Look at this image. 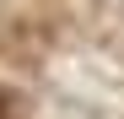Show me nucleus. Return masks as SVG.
I'll list each match as a JSON object with an SVG mask.
<instances>
[{"label":"nucleus","instance_id":"obj_3","mask_svg":"<svg viewBox=\"0 0 124 119\" xmlns=\"http://www.w3.org/2000/svg\"><path fill=\"white\" fill-rule=\"evenodd\" d=\"M0 119H16V114H11V97H6V92H0Z\"/></svg>","mask_w":124,"mask_h":119},{"label":"nucleus","instance_id":"obj_2","mask_svg":"<svg viewBox=\"0 0 124 119\" xmlns=\"http://www.w3.org/2000/svg\"><path fill=\"white\" fill-rule=\"evenodd\" d=\"M49 16H70V22H86V16L97 11V0H43Z\"/></svg>","mask_w":124,"mask_h":119},{"label":"nucleus","instance_id":"obj_1","mask_svg":"<svg viewBox=\"0 0 124 119\" xmlns=\"http://www.w3.org/2000/svg\"><path fill=\"white\" fill-rule=\"evenodd\" d=\"M49 43H54L49 6L43 11H6V16H0V60H6V65H16V70L43 65Z\"/></svg>","mask_w":124,"mask_h":119}]
</instances>
